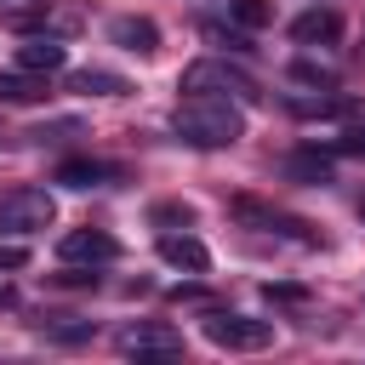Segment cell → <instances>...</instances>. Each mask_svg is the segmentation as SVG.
Returning <instances> with one entry per match:
<instances>
[{"instance_id":"obj_1","label":"cell","mask_w":365,"mask_h":365,"mask_svg":"<svg viewBox=\"0 0 365 365\" xmlns=\"http://www.w3.org/2000/svg\"><path fill=\"white\" fill-rule=\"evenodd\" d=\"M171 131H177V143H188V148H234V143L245 137V108L228 103V97L182 91V103L171 108Z\"/></svg>"},{"instance_id":"obj_2","label":"cell","mask_w":365,"mask_h":365,"mask_svg":"<svg viewBox=\"0 0 365 365\" xmlns=\"http://www.w3.org/2000/svg\"><path fill=\"white\" fill-rule=\"evenodd\" d=\"M177 91H200V97H228V103H257L262 97V86L240 68V63H228V57H200V63H188L182 68V80H177Z\"/></svg>"},{"instance_id":"obj_3","label":"cell","mask_w":365,"mask_h":365,"mask_svg":"<svg viewBox=\"0 0 365 365\" xmlns=\"http://www.w3.org/2000/svg\"><path fill=\"white\" fill-rule=\"evenodd\" d=\"M205 342H211V348H228V354H257V348L274 342V319H251V314L211 308V314H205Z\"/></svg>"},{"instance_id":"obj_4","label":"cell","mask_w":365,"mask_h":365,"mask_svg":"<svg viewBox=\"0 0 365 365\" xmlns=\"http://www.w3.org/2000/svg\"><path fill=\"white\" fill-rule=\"evenodd\" d=\"M51 217H57V205H51L46 188H11V194H0V240H29V234L51 228Z\"/></svg>"},{"instance_id":"obj_5","label":"cell","mask_w":365,"mask_h":365,"mask_svg":"<svg viewBox=\"0 0 365 365\" xmlns=\"http://www.w3.org/2000/svg\"><path fill=\"white\" fill-rule=\"evenodd\" d=\"M114 348L125 359H177L182 354V331L177 325H160V319H137V325H120Z\"/></svg>"},{"instance_id":"obj_6","label":"cell","mask_w":365,"mask_h":365,"mask_svg":"<svg viewBox=\"0 0 365 365\" xmlns=\"http://www.w3.org/2000/svg\"><path fill=\"white\" fill-rule=\"evenodd\" d=\"M57 257H63V268H108L120 257V240L108 228H68L57 240Z\"/></svg>"},{"instance_id":"obj_7","label":"cell","mask_w":365,"mask_h":365,"mask_svg":"<svg viewBox=\"0 0 365 365\" xmlns=\"http://www.w3.org/2000/svg\"><path fill=\"white\" fill-rule=\"evenodd\" d=\"M234 217H240L245 228H262V234H279V240H297V245H319V234H314L302 217L279 211V205H262V200H234Z\"/></svg>"},{"instance_id":"obj_8","label":"cell","mask_w":365,"mask_h":365,"mask_svg":"<svg viewBox=\"0 0 365 365\" xmlns=\"http://www.w3.org/2000/svg\"><path fill=\"white\" fill-rule=\"evenodd\" d=\"M291 40L308 46V51L336 46V40H342V11H336V6H308V11H297V17H291Z\"/></svg>"},{"instance_id":"obj_9","label":"cell","mask_w":365,"mask_h":365,"mask_svg":"<svg viewBox=\"0 0 365 365\" xmlns=\"http://www.w3.org/2000/svg\"><path fill=\"white\" fill-rule=\"evenodd\" d=\"M51 182H63V188H114V182H125V165H114V160H63L51 171Z\"/></svg>"},{"instance_id":"obj_10","label":"cell","mask_w":365,"mask_h":365,"mask_svg":"<svg viewBox=\"0 0 365 365\" xmlns=\"http://www.w3.org/2000/svg\"><path fill=\"white\" fill-rule=\"evenodd\" d=\"M160 262H171V268H182V274H205V268H211V251H205L188 228H182V234H177V228H160Z\"/></svg>"},{"instance_id":"obj_11","label":"cell","mask_w":365,"mask_h":365,"mask_svg":"<svg viewBox=\"0 0 365 365\" xmlns=\"http://www.w3.org/2000/svg\"><path fill=\"white\" fill-rule=\"evenodd\" d=\"M285 108H291L297 120H331V114H348L354 103H348L342 91H331V86H302V91L285 97Z\"/></svg>"},{"instance_id":"obj_12","label":"cell","mask_w":365,"mask_h":365,"mask_svg":"<svg viewBox=\"0 0 365 365\" xmlns=\"http://www.w3.org/2000/svg\"><path fill=\"white\" fill-rule=\"evenodd\" d=\"M108 40H114L120 51H137V57H154V51H160L154 17H114V23H108Z\"/></svg>"},{"instance_id":"obj_13","label":"cell","mask_w":365,"mask_h":365,"mask_svg":"<svg viewBox=\"0 0 365 365\" xmlns=\"http://www.w3.org/2000/svg\"><path fill=\"white\" fill-rule=\"evenodd\" d=\"M0 103L6 108L46 103V74H34V68H0Z\"/></svg>"},{"instance_id":"obj_14","label":"cell","mask_w":365,"mask_h":365,"mask_svg":"<svg viewBox=\"0 0 365 365\" xmlns=\"http://www.w3.org/2000/svg\"><path fill=\"white\" fill-rule=\"evenodd\" d=\"M63 63H68V46H63V40H51V34H34V40H23V46H17V68L57 74Z\"/></svg>"},{"instance_id":"obj_15","label":"cell","mask_w":365,"mask_h":365,"mask_svg":"<svg viewBox=\"0 0 365 365\" xmlns=\"http://www.w3.org/2000/svg\"><path fill=\"white\" fill-rule=\"evenodd\" d=\"M331 165H336V154H331V148H297V154H285V160H279V171H285V177H297V182H331Z\"/></svg>"},{"instance_id":"obj_16","label":"cell","mask_w":365,"mask_h":365,"mask_svg":"<svg viewBox=\"0 0 365 365\" xmlns=\"http://www.w3.org/2000/svg\"><path fill=\"white\" fill-rule=\"evenodd\" d=\"M68 91H80V97H120V91H131V86H125V74H114V68H74V74H68Z\"/></svg>"},{"instance_id":"obj_17","label":"cell","mask_w":365,"mask_h":365,"mask_svg":"<svg viewBox=\"0 0 365 365\" xmlns=\"http://www.w3.org/2000/svg\"><path fill=\"white\" fill-rule=\"evenodd\" d=\"M200 40L222 46V51H234V57L251 51V29H240V23H228V17H205V23H200Z\"/></svg>"},{"instance_id":"obj_18","label":"cell","mask_w":365,"mask_h":365,"mask_svg":"<svg viewBox=\"0 0 365 365\" xmlns=\"http://www.w3.org/2000/svg\"><path fill=\"white\" fill-rule=\"evenodd\" d=\"M268 17H274V0H228V23H240V29H251V34H257Z\"/></svg>"},{"instance_id":"obj_19","label":"cell","mask_w":365,"mask_h":365,"mask_svg":"<svg viewBox=\"0 0 365 365\" xmlns=\"http://www.w3.org/2000/svg\"><path fill=\"white\" fill-rule=\"evenodd\" d=\"M325 148H331V154H342V160H365V125H342Z\"/></svg>"},{"instance_id":"obj_20","label":"cell","mask_w":365,"mask_h":365,"mask_svg":"<svg viewBox=\"0 0 365 365\" xmlns=\"http://www.w3.org/2000/svg\"><path fill=\"white\" fill-rule=\"evenodd\" d=\"M80 131V120H51V125H40V131H29V137H40V143H63V137H74Z\"/></svg>"},{"instance_id":"obj_21","label":"cell","mask_w":365,"mask_h":365,"mask_svg":"<svg viewBox=\"0 0 365 365\" xmlns=\"http://www.w3.org/2000/svg\"><path fill=\"white\" fill-rule=\"evenodd\" d=\"M23 262H29V251H23L17 240H0V274H17Z\"/></svg>"},{"instance_id":"obj_22","label":"cell","mask_w":365,"mask_h":365,"mask_svg":"<svg viewBox=\"0 0 365 365\" xmlns=\"http://www.w3.org/2000/svg\"><path fill=\"white\" fill-rule=\"evenodd\" d=\"M154 222H182V228H188L194 211H188V205H154Z\"/></svg>"},{"instance_id":"obj_23","label":"cell","mask_w":365,"mask_h":365,"mask_svg":"<svg viewBox=\"0 0 365 365\" xmlns=\"http://www.w3.org/2000/svg\"><path fill=\"white\" fill-rule=\"evenodd\" d=\"M11 302H17V297H11V285H0V308H11Z\"/></svg>"},{"instance_id":"obj_24","label":"cell","mask_w":365,"mask_h":365,"mask_svg":"<svg viewBox=\"0 0 365 365\" xmlns=\"http://www.w3.org/2000/svg\"><path fill=\"white\" fill-rule=\"evenodd\" d=\"M0 6H17V0H0Z\"/></svg>"},{"instance_id":"obj_25","label":"cell","mask_w":365,"mask_h":365,"mask_svg":"<svg viewBox=\"0 0 365 365\" xmlns=\"http://www.w3.org/2000/svg\"><path fill=\"white\" fill-rule=\"evenodd\" d=\"M359 217H365V205H359Z\"/></svg>"}]
</instances>
